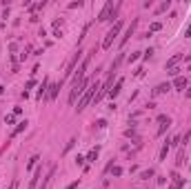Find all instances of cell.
<instances>
[{
    "label": "cell",
    "instance_id": "cell-1",
    "mask_svg": "<svg viewBox=\"0 0 191 189\" xmlns=\"http://www.w3.org/2000/svg\"><path fill=\"white\" fill-rule=\"evenodd\" d=\"M98 89H100V82H96V80H93V82L89 85V89H87V91H84L82 96H80V100H78V107H76V111H78V113H80V111H84V107H87L89 102L93 100V96L98 93Z\"/></svg>",
    "mask_w": 191,
    "mask_h": 189
},
{
    "label": "cell",
    "instance_id": "cell-2",
    "mask_svg": "<svg viewBox=\"0 0 191 189\" xmlns=\"http://www.w3.org/2000/svg\"><path fill=\"white\" fill-rule=\"evenodd\" d=\"M91 53H93V49H91ZM91 53H87V58H84V60L80 62V67H78V71H76V73L71 76V89H73V87H78V85L82 82V78H84V73H87V69H89V62H91Z\"/></svg>",
    "mask_w": 191,
    "mask_h": 189
},
{
    "label": "cell",
    "instance_id": "cell-3",
    "mask_svg": "<svg viewBox=\"0 0 191 189\" xmlns=\"http://www.w3.org/2000/svg\"><path fill=\"white\" fill-rule=\"evenodd\" d=\"M91 82H93V78H91V76H84V78H82V82L78 85V87H73V89L69 91V102H71V105L76 102V98H78V96H82V93L89 89V85H91Z\"/></svg>",
    "mask_w": 191,
    "mask_h": 189
},
{
    "label": "cell",
    "instance_id": "cell-4",
    "mask_svg": "<svg viewBox=\"0 0 191 189\" xmlns=\"http://www.w3.org/2000/svg\"><path fill=\"white\" fill-rule=\"evenodd\" d=\"M118 9H120V2H116V5H113L111 0H109V2L102 7V11L98 14V22H107V20H111V18L116 16V11H118Z\"/></svg>",
    "mask_w": 191,
    "mask_h": 189
},
{
    "label": "cell",
    "instance_id": "cell-5",
    "mask_svg": "<svg viewBox=\"0 0 191 189\" xmlns=\"http://www.w3.org/2000/svg\"><path fill=\"white\" fill-rule=\"evenodd\" d=\"M120 31H122V20H118V22L107 31V36H104V40H102V49H109V47L113 45V40H116V36H118Z\"/></svg>",
    "mask_w": 191,
    "mask_h": 189
},
{
    "label": "cell",
    "instance_id": "cell-6",
    "mask_svg": "<svg viewBox=\"0 0 191 189\" xmlns=\"http://www.w3.org/2000/svg\"><path fill=\"white\" fill-rule=\"evenodd\" d=\"M80 58H82V51L78 49L73 56H71V60H69V65H67V69H64V78H62V82L67 80V78H71V76L76 73V67H78V62H80Z\"/></svg>",
    "mask_w": 191,
    "mask_h": 189
},
{
    "label": "cell",
    "instance_id": "cell-7",
    "mask_svg": "<svg viewBox=\"0 0 191 189\" xmlns=\"http://www.w3.org/2000/svg\"><path fill=\"white\" fill-rule=\"evenodd\" d=\"M136 27H138V18H136V20H131V25L127 27V31H125V36L120 38V47H125V45H127V40H129V38L133 36V31H136Z\"/></svg>",
    "mask_w": 191,
    "mask_h": 189
},
{
    "label": "cell",
    "instance_id": "cell-8",
    "mask_svg": "<svg viewBox=\"0 0 191 189\" xmlns=\"http://www.w3.org/2000/svg\"><path fill=\"white\" fill-rule=\"evenodd\" d=\"M40 178H42V167H36L33 178L29 180V187H27V189H38V185H40Z\"/></svg>",
    "mask_w": 191,
    "mask_h": 189
},
{
    "label": "cell",
    "instance_id": "cell-9",
    "mask_svg": "<svg viewBox=\"0 0 191 189\" xmlns=\"http://www.w3.org/2000/svg\"><path fill=\"white\" fill-rule=\"evenodd\" d=\"M47 89H49V78H42V85L38 87V93H36V100L40 102L42 98H47Z\"/></svg>",
    "mask_w": 191,
    "mask_h": 189
},
{
    "label": "cell",
    "instance_id": "cell-10",
    "mask_svg": "<svg viewBox=\"0 0 191 189\" xmlns=\"http://www.w3.org/2000/svg\"><path fill=\"white\" fill-rule=\"evenodd\" d=\"M62 87V80L60 82H56V85H49V91H47V100H56V96H58V89Z\"/></svg>",
    "mask_w": 191,
    "mask_h": 189
},
{
    "label": "cell",
    "instance_id": "cell-11",
    "mask_svg": "<svg viewBox=\"0 0 191 189\" xmlns=\"http://www.w3.org/2000/svg\"><path fill=\"white\" fill-rule=\"evenodd\" d=\"M53 174H56V165H51V169H49V174H47V176L42 178V183L38 185V189H47V187H49V183H51V178H53Z\"/></svg>",
    "mask_w": 191,
    "mask_h": 189
},
{
    "label": "cell",
    "instance_id": "cell-12",
    "mask_svg": "<svg viewBox=\"0 0 191 189\" xmlns=\"http://www.w3.org/2000/svg\"><path fill=\"white\" fill-rule=\"evenodd\" d=\"M187 85H189V80L185 78V76H178V78L173 80V85H171V87H176L178 91H185V89H187Z\"/></svg>",
    "mask_w": 191,
    "mask_h": 189
},
{
    "label": "cell",
    "instance_id": "cell-13",
    "mask_svg": "<svg viewBox=\"0 0 191 189\" xmlns=\"http://www.w3.org/2000/svg\"><path fill=\"white\" fill-rule=\"evenodd\" d=\"M180 60H185V56H182V53H176V56H171V58L167 60V71H169V69H173V67H176V65H178Z\"/></svg>",
    "mask_w": 191,
    "mask_h": 189
},
{
    "label": "cell",
    "instance_id": "cell-14",
    "mask_svg": "<svg viewBox=\"0 0 191 189\" xmlns=\"http://www.w3.org/2000/svg\"><path fill=\"white\" fill-rule=\"evenodd\" d=\"M171 89V82H162V85H158V87L154 89V96H160V93H167Z\"/></svg>",
    "mask_w": 191,
    "mask_h": 189
},
{
    "label": "cell",
    "instance_id": "cell-15",
    "mask_svg": "<svg viewBox=\"0 0 191 189\" xmlns=\"http://www.w3.org/2000/svg\"><path fill=\"white\" fill-rule=\"evenodd\" d=\"M27 125H29V122H27V120H22V122H18V127H16V129L11 131V138H16L18 134H22V131L27 129Z\"/></svg>",
    "mask_w": 191,
    "mask_h": 189
},
{
    "label": "cell",
    "instance_id": "cell-16",
    "mask_svg": "<svg viewBox=\"0 0 191 189\" xmlns=\"http://www.w3.org/2000/svg\"><path fill=\"white\" fill-rule=\"evenodd\" d=\"M122 85H125V80H122V78H120V80L116 82V87H113V89L109 91V96H111V98H116V96H118V93L122 91Z\"/></svg>",
    "mask_w": 191,
    "mask_h": 189
},
{
    "label": "cell",
    "instance_id": "cell-17",
    "mask_svg": "<svg viewBox=\"0 0 191 189\" xmlns=\"http://www.w3.org/2000/svg\"><path fill=\"white\" fill-rule=\"evenodd\" d=\"M98 151H100V147H93V149L89 151V156L84 158V160H89V163H96V158H98Z\"/></svg>",
    "mask_w": 191,
    "mask_h": 189
},
{
    "label": "cell",
    "instance_id": "cell-18",
    "mask_svg": "<svg viewBox=\"0 0 191 189\" xmlns=\"http://www.w3.org/2000/svg\"><path fill=\"white\" fill-rule=\"evenodd\" d=\"M171 180H173V185H176V187H182V183H185V178H182V176H178V174L173 171V174H171Z\"/></svg>",
    "mask_w": 191,
    "mask_h": 189
},
{
    "label": "cell",
    "instance_id": "cell-19",
    "mask_svg": "<svg viewBox=\"0 0 191 189\" xmlns=\"http://www.w3.org/2000/svg\"><path fill=\"white\" fill-rule=\"evenodd\" d=\"M169 143H165V145H162V149H160V156H158V160H165L167 158V154H169Z\"/></svg>",
    "mask_w": 191,
    "mask_h": 189
},
{
    "label": "cell",
    "instance_id": "cell-20",
    "mask_svg": "<svg viewBox=\"0 0 191 189\" xmlns=\"http://www.w3.org/2000/svg\"><path fill=\"white\" fill-rule=\"evenodd\" d=\"M169 7H171V2H169V0H167V2H160V5H158V9H156V14H165Z\"/></svg>",
    "mask_w": 191,
    "mask_h": 189
},
{
    "label": "cell",
    "instance_id": "cell-21",
    "mask_svg": "<svg viewBox=\"0 0 191 189\" xmlns=\"http://www.w3.org/2000/svg\"><path fill=\"white\" fill-rule=\"evenodd\" d=\"M171 127V120H167V122H160V129H158V136H162L165 134V131Z\"/></svg>",
    "mask_w": 191,
    "mask_h": 189
},
{
    "label": "cell",
    "instance_id": "cell-22",
    "mask_svg": "<svg viewBox=\"0 0 191 189\" xmlns=\"http://www.w3.org/2000/svg\"><path fill=\"white\" fill-rule=\"evenodd\" d=\"M185 165V151L180 149V154H178V160H176V167H182Z\"/></svg>",
    "mask_w": 191,
    "mask_h": 189
},
{
    "label": "cell",
    "instance_id": "cell-23",
    "mask_svg": "<svg viewBox=\"0 0 191 189\" xmlns=\"http://www.w3.org/2000/svg\"><path fill=\"white\" fill-rule=\"evenodd\" d=\"M151 176H154V169H145V171L140 174V178H142V180H149Z\"/></svg>",
    "mask_w": 191,
    "mask_h": 189
},
{
    "label": "cell",
    "instance_id": "cell-24",
    "mask_svg": "<svg viewBox=\"0 0 191 189\" xmlns=\"http://www.w3.org/2000/svg\"><path fill=\"white\" fill-rule=\"evenodd\" d=\"M162 29V25L160 22H151V27H149V33H154V31H160Z\"/></svg>",
    "mask_w": 191,
    "mask_h": 189
},
{
    "label": "cell",
    "instance_id": "cell-25",
    "mask_svg": "<svg viewBox=\"0 0 191 189\" xmlns=\"http://www.w3.org/2000/svg\"><path fill=\"white\" fill-rule=\"evenodd\" d=\"M38 160H40V158H38V156H31V160H29V163H27V169H33V167H36V163H38Z\"/></svg>",
    "mask_w": 191,
    "mask_h": 189
},
{
    "label": "cell",
    "instance_id": "cell-26",
    "mask_svg": "<svg viewBox=\"0 0 191 189\" xmlns=\"http://www.w3.org/2000/svg\"><path fill=\"white\" fill-rule=\"evenodd\" d=\"M140 53H142V51H133V53L129 56V65H131V62H136V60L140 58Z\"/></svg>",
    "mask_w": 191,
    "mask_h": 189
},
{
    "label": "cell",
    "instance_id": "cell-27",
    "mask_svg": "<svg viewBox=\"0 0 191 189\" xmlns=\"http://www.w3.org/2000/svg\"><path fill=\"white\" fill-rule=\"evenodd\" d=\"M111 171H113V176H122V167H111Z\"/></svg>",
    "mask_w": 191,
    "mask_h": 189
},
{
    "label": "cell",
    "instance_id": "cell-28",
    "mask_svg": "<svg viewBox=\"0 0 191 189\" xmlns=\"http://www.w3.org/2000/svg\"><path fill=\"white\" fill-rule=\"evenodd\" d=\"M14 120H16V116H14V113H9V116L5 118V122H7V125H14Z\"/></svg>",
    "mask_w": 191,
    "mask_h": 189
},
{
    "label": "cell",
    "instance_id": "cell-29",
    "mask_svg": "<svg viewBox=\"0 0 191 189\" xmlns=\"http://www.w3.org/2000/svg\"><path fill=\"white\" fill-rule=\"evenodd\" d=\"M151 53H154V49H147V51H142V58H145V60H149V58H151Z\"/></svg>",
    "mask_w": 191,
    "mask_h": 189
},
{
    "label": "cell",
    "instance_id": "cell-30",
    "mask_svg": "<svg viewBox=\"0 0 191 189\" xmlns=\"http://www.w3.org/2000/svg\"><path fill=\"white\" fill-rule=\"evenodd\" d=\"M73 145H76V138H71V140H69V143H67V147H64V154H67V151H69V149H71Z\"/></svg>",
    "mask_w": 191,
    "mask_h": 189
},
{
    "label": "cell",
    "instance_id": "cell-31",
    "mask_svg": "<svg viewBox=\"0 0 191 189\" xmlns=\"http://www.w3.org/2000/svg\"><path fill=\"white\" fill-rule=\"evenodd\" d=\"M78 185H80V180H73V183H71V185H67V187H64V189H78Z\"/></svg>",
    "mask_w": 191,
    "mask_h": 189
},
{
    "label": "cell",
    "instance_id": "cell-32",
    "mask_svg": "<svg viewBox=\"0 0 191 189\" xmlns=\"http://www.w3.org/2000/svg\"><path fill=\"white\" fill-rule=\"evenodd\" d=\"M178 145H180V136L173 138V143H169V147H178Z\"/></svg>",
    "mask_w": 191,
    "mask_h": 189
},
{
    "label": "cell",
    "instance_id": "cell-33",
    "mask_svg": "<svg viewBox=\"0 0 191 189\" xmlns=\"http://www.w3.org/2000/svg\"><path fill=\"white\" fill-rule=\"evenodd\" d=\"M78 7H82L80 0H78V2H71V5H69V9H78Z\"/></svg>",
    "mask_w": 191,
    "mask_h": 189
},
{
    "label": "cell",
    "instance_id": "cell-34",
    "mask_svg": "<svg viewBox=\"0 0 191 189\" xmlns=\"http://www.w3.org/2000/svg\"><path fill=\"white\" fill-rule=\"evenodd\" d=\"M31 87H36V80H33V78H31L29 82H27V89H31ZM27 89H25V91H27Z\"/></svg>",
    "mask_w": 191,
    "mask_h": 189
},
{
    "label": "cell",
    "instance_id": "cell-35",
    "mask_svg": "<svg viewBox=\"0 0 191 189\" xmlns=\"http://www.w3.org/2000/svg\"><path fill=\"white\" fill-rule=\"evenodd\" d=\"M22 113V107H14V116H20Z\"/></svg>",
    "mask_w": 191,
    "mask_h": 189
},
{
    "label": "cell",
    "instance_id": "cell-36",
    "mask_svg": "<svg viewBox=\"0 0 191 189\" xmlns=\"http://www.w3.org/2000/svg\"><path fill=\"white\" fill-rule=\"evenodd\" d=\"M185 96H187V98H191V87H187V91H185Z\"/></svg>",
    "mask_w": 191,
    "mask_h": 189
},
{
    "label": "cell",
    "instance_id": "cell-37",
    "mask_svg": "<svg viewBox=\"0 0 191 189\" xmlns=\"http://www.w3.org/2000/svg\"><path fill=\"white\" fill-rule=\"evenodd\" d=\"M185 36H191V25H189L187 29H185Z\"/></svg>",
    "mask_w": 191,
    "mask_h": 189
},
{
    "label": "cell",
    "instance_id": "cell-38",
    "mask_svg": "<svg viewBox=\"0 0 191 189\" xmlns=\"http://www.w3.org/2000/svg\"><path fill=\"white\" fill-rule=\"evenodd\" d=\"M169 189H178V187H176V185H171V187H169Z\"/></svg>",
    "mask_w": 191,
    "mask_h": 189
}]
</instances>
